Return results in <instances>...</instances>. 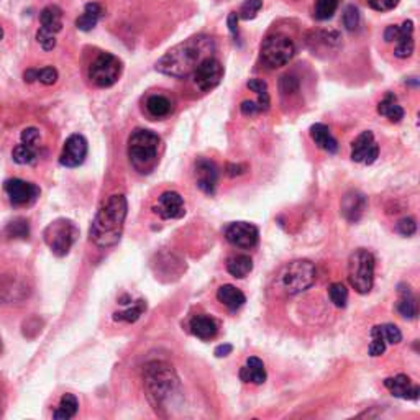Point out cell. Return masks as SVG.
I'll return each instance as SVG.
<instances>
[{
  "label": "cell",
  "instance_id": "49",
  "mask_svg": "<svg viewBox=\"0 0 420 420\" xmlns=\"http://www.w3.org/2000/svg\"><path fill=\"white\" fill-rule=\"evenodd\" d=\"M232 351H233V346L230 343H223V345H218L214 353H216L217 358H225V356L230 355Z\"/></svg>",
  "mask_w": 420,
  "mask_h": 420
},
{
  "label": "cell",
  "instance_id": "22",
  "mask_svg": "<svg viewBox=\"0 0 420 420\" xmlns=\"http://www.w3.org/2000/svg\"><path fill=\"white\" fill-rule=\"evenodd\" d=\"M240 379L243 383H251V384H263L266 381V369H265V363L256 356H250L247 360V363L242 366L240 373Z\"/></svg>",
  "mask_w": 420,
  "mask_h": 420
},
{
  "label": "cell",
  "instance_id": "25",
  "mask_svg": "<svg viewBox=\"0 0 420 420\" xmlns=\"http://www.w3.org/2000/svg\"><path fill=\"white\" fill-rule=\"evenodd\" d=\"M399 304H398V312L404 319L414 320L419 314V307H417V299H415L412 289H410L409 284H399Z\"/></svg>",
  "mask_w": 420,
  "mask_h": 420
},
{
  "label": "cell",
  "instance_id": "37",
  "mask_svg": "<svg viewBox=\"0 0 420 420\" xmlns=\"http://www.w3.org/2000/svg\"><path fill=\"white\" fill-rule=\"evenodd\" d=\"M386 351V339L383 334V327L374 325L371 329V345H369V355L376 358V356H381Z\"/></svg>",
  "mask_w": 420,
  "mask_h": 420
},
{
  "label": "cell",
  "instance_id": "31",
  "mask_svg": "<svg viewBox=\"0 0 420 420\" xmlns=\"http://www.w3.org/2000/svg\"><path fill=\"white\" fill-rule=\"evenodd\" d=\"M77 409H79V402H77V398L74 394H65L60 400V405L53 414V419L56 420H70L77 414Z\"/></svg>",
  "mask_w": 420,
  "mask_h": 420
},
{
  "label": "cell",
  "instance_id": "46",
  "mask_svg": "<svg viewBox=\"0 0 420 420\" xmlns=\"http://www.w3.org/2000/svg\"><path fill=\"white\" fill-rule=\"evenodd\" d=\"M240 110L243 115H250V117L261 114V109H260V105H258L256 100H243L240 105Z\"/></svg>",
  "mask_w": 420,
  "mask_h": 420
},
{
  "label": "cell",
  "instance_id": "39",
  "mask_svg": "<svg viewBox=\"0 0 420 420\" xmlns=\"http://www.w3.org/2000/svg\"><path fill=\"white\" fill-rule=\"evenodd\" d=\"M261 8H263V0H245V2L242 4L240 12H238L237 15L238 18H242V20H253Z\"/></svg>",
  "mask_w": 420,
  "mask_h": 420
},
{
  "label": "cell",
  "instance_id": "26",
  "mask_svg": "<svg viewBox=\"0 0 420 420\" xmlns=\"http://www.w3.org/2000/svg\"><path fill=\"white\" fill-rule=\"evenodd\" d=\"M12 156L18 164H35L40 158V141H22L15 146Z\"/></svg>",
  "mask_w": 420,
  "mask_h": 420
},
{
  "label": "cell",
  "instance_id": "50",
  "mask_svg": "<svg viewBox=\"0 0 420 420\" xmlns=\"http://www.w3.org/2000/svg\"><path fill=\"white\" fill-rule=\"evenodd\" d=\"M4 38V30H2V27H0V40H2Z\"/></svg>",
  "mask_w": 420,
  "mask_h": 420
},
{
  "label": "cell",
  "instance_id": "27",
  "mask_svg": "<svg viewBox=\"0 0 420 420\" xmlns=\"http://www.w3.org/2000/svg\"><path fill=\"white\" fill-rule=\"evenodd\" d=\"M378 114L386 117V119L393 122V124H399V122L404 119V109L399 105L398 97H395L393 92L386 94L384 99L379 102Z\"/></svg>",
  "mask_w": 420,
  "mask_h": 420
},
{
  "label": "cell",
  "instance_id": "3",
  "mask_svg": "<svg viewBox=\"0 0 420 420\" xmlns=\"http://www.w3.org/2000/svg\"><path fill=\"white\" fill-rule=\"evenodd\" d=\"M161 138L155 131L136 129L129 138V158L135 171L150 174L158 164Z\"/></svg>",
  "mask_w": 420,
  "mask_h": 420
},
{
  "label": "cell",
  "instance_id": "42",
  "mask_svg": "<svg viewBox=\"0 0 420 420\" xmlns=\"http://www.w3.org/2000/svg\"><path fill=\"white\" fill-rule=\"evenodd\" d=\"M395 230H398L402 237H412L414 233L417 232V223H415L412 217H404L398 222Z\"/></svg>",
  "mask_w": 420,
  "mask_h": 420
},
{
  "label": "cell",
  "instance_id": "43",
  "mask_svg": "<svg viewBox=\"0 0 420 420\" xmlns=\"http://www.w3.org/2000/svg\"><path fill=\"white\" fill-rule=\"evenodd\" d=\"M381 327H383V334H384L386 343L398 345V343H400V341H402V334H400V330L394 324H386V325H381Z\"/></svg>",
  "mask_w": 420,
  "mask_h": 420
},
{
  "label": "cell",
  "instance_id": "15",
  "mask_svg": "<svg viewBox=\"0 0 420 420\" xmlns=\"http://www.w3.org/2000/svg\"><path fill=\"white\" fill-rule=\"evenodd\" d=\"M87 156V140L82 135H71L65 141L60 155V163L66 168H77L86 161Z\"/></svg>",
  "mask_w": 420,
  "mask_h": 420
},
{
  "label": "cell",
  "instance_id": "38",
  "mask_svg": "<svg viewBox=\"0 0 420 420\" xmlns=\"http://www.w3.org/2000/svg\"><path fill=\"white\" fill-rule=\"evenodd\" d=\"M329 297L334 302V306L343 309V307H346V302H348V289L341 282H334V284L329 286Z\"/></svg>",
  "mask_w": 420,
  "mask_h": 420
},
{
  "label": "cell",
  "instance_id": "36",
  "mask_svg": "<svg viewBox=\"0 0 420 420\" xmlns=\"http://www.w3.org/2000/svg\"><path fill=\"white\" fill-rule=\"evenodd\" d=\"M336 8H339V0H317L314 8V18L324 22L329 20L335 15Z\"/></svg>",
  "mask_w": 420,
  "mask_h": 420
},
{
  "label": "cell",
  "instance_id": "9",
  "mask_svg": "<svg viewBox=\"0 0 420 420\" xmlns=\"http://www.w3.org/2000/svg\"><path fill=\"white\" fill-rule=\"evenodd\" d=\"M40 30L37 41L45 51H51L56 46V33L63 30V12L58 6H48L40 13Z\"/></svg>",
  "mask_w": 420,
  "mask_h": 420
},
{
  "label": "cell",
  "instance_id": "47",
  "mask_svg": "<svg viewBox=\"0 0 420 420\" xmlns=\"http://www.w3.org/2000/svg\"><path fill=\"white\" fill-rule=\"evenodd\" d=\"M227 23H228V30H230L232 37L237 40V38H238V15L235 12H232L230 15H228Z\"/></svg>",
  "mask_w": 420,
  "mask_h": 420
},
{
  "label": "cell",
  "instance_id": "18",
  "mask_svg": "<svg viewBox=\"0 0 420 420\" xmlns=\"http://www.w3.org/2000/svg\"><path fill=\"white\" fill-rule=\"evenodd\" d=\"M384 386L389 389V393L398 399L404 400H417L420 395V388L412 383V379L407 374H398L393 378L384 379Z\"/></svg>",
  "mask_w": 420,
  "mask_h": 420
},
{
  "label": "cell",
  "instance_id": "32",
  "mask_svg": "<svg viewBox=\"0 0 420 420\" xmlns=\"http://www.w3.org/2000/svg\"><path fill=\"white\" fill-rule=\"evenodd\" d=\"M23 77L27 82H41L45 86H53L58 81V71L51 66L43 67V70H28Z\"/></svg>",
  "mask_w": 420,
  "mask_h": 420
},
{
  "label": "cell",
  "instance_id": "11",
  "mask_svg": "<svg viewBox=\"0 0 420 420\" xmlns=\"http://www.w3.org/2000/svg\"><path fill=\"white\" fill-rule=\"evenodd\" d=\"M225 238L233 247L242 248V250H251L260 242V230L253 223L232 222L225 228Z\"/></svg>",
  "mask_w": 420,
  "mask_h": 420
},
{
  "label": "cell",
  "instance_id": "16",
  "mask_svg": "<svg viewBox=\"0 0 420 420\" xmlns=\"http://www.w3.org/2000/svg\"><path fill=\"white\" fill-rule=\"evenodd\" d=\"M155 214H158L164 221H174V218L184 217L185 207L184 199L181 197V194L174 192V190H166L159 195L158 204L153 207Z\"/></svg>",
  "mask_w": 420,
  "mask_h": 420
},
{
  "label": "cell",
  "instance_id": "17",
  "mask_svg": "<svg viewBox=\"0 0 420 420\" xmlns=\"http://www.w3.org/2000/svg\"><path fill=\"white\" fill-rule=\"evenodd\" d=\"M195 181L197 188L207 195H214L218 184V168L214 161L200 158L195 163Z\"/></svg>",
  "mask_w": 420,
  "mask_h": 420
},
{
  "label": "cell",
  "instance_id": "19",
  "mask_svg": "<svg viewBox=\"0 0 420 420\" xmlns=\"http://www.w3.org/2000/svg\"><path fill=\"white\" fill-rule=\"evenodd\" d=\"M366 205H368V199L360 190H350L345 194V197L341 199V214L350 223L360 222V218L363 217Z\"/></svg>",
  "mask_w": 420,
  "mask_h": 420
},
{
  "label": "cell",
  "instance_id": "12",
  "mask_svg": "<svg viewBox=\"0 0 420 420\" xmlns=\"http://www.w3.org/2000/svg\"><path fill=\"white\" fill-rule=\"evenodd\" d=\"M173 376V369L163 363H153L146 369V388L150 391V395H156L161 399L164 393L173 389V384L176 383V378Z\"/></svg>",
  "mask_w": 420,
  "mask_h": 420
},
{
  "label": "cell",
  "instance_id": "24",
  "mask_svg": "<svg viewBox=\"0 0 420 420\" xmlns=\"http://www.w3.org/2000/svg\"><path fill=\"white\" fill-rule=\"evenodd\" d=\"M310 138L314 140V143L319 146L320 150L327 151V153L334 155L339 150V143H336L335 136L330 133V129L324 124H315L310 126L309 130Z\"/></svg>",
  "mask_w": 420,
  "mask_h": 420
},
{
  "label": "cell",
  "instance_id": "4",
  "mask_svg": "<svg viewBox=\"0 0 420 420\" xmlns=\"http://www.w3.org/2000/svg\"><path fill=\"white\" fill-rule=\"evenodd\" d=\"M374 255L365 248L351 253L348 260V282L358 294H368L374 284Z\"/></svg>",
  "mask_w": 420,
  "mask_h": 420
},
{
  "label": "cell",
  "instance_id": "21",
  "mask_svg": "<svg viewBox=\"0 0 420 420\" xmlns=\"http://www.w3.org/2000/svg\"><path fill=\"white\" fill-rule=\"evenodd\" d=\"M189 329L192 332V335L200 340H212L218 334L217 322L205 314L194 315L189 322Z\"/></svg>",
  "mask_w": 420,
  "mask_h": 420
},
{
  "label": "cell",
  "instance_id": "7",
  "mask_svg": "<svg viewBox=\"0 0 420 420\" xmlns=\"http://www.w3.org/2000/svg\"><path fill=\"white\" fill-rule=\"evenodd\" d=\"M296 55V46L289 37L273 33L261 43V60L268 67H282Z\"/></svg>",
  "mask_w": 420,
  "mask_h": 420
},
{
  "label": "cell",
  "instance_id": "5",
  "mask_svg": "<svg viewBox=\"0 0 420 420\" xmlns=\"http://www.w3.org/2000/svg\"><path fill=\"white\" fill-rule=\"evenodd\" d=\"M315 282V266L309 260H296L280 273L281 289L289 296H297Z\"/></svg>",
  "mask_w": 420,
  "mask_h": 420
},
{
  "label": "cell",
  "instance_id": "29",
  "mask_svg": "<svg viewBox=\"0 0 420 420\" xmlns=\"http://www.w3.org/2000/svg\"><path fill=\"white\" fill-rule=\"evenodd\" d=\"M227 271L237 280H243L253 271V260L248 255H235L227 260Z\"/></svg>",
  "mask_w": 420,
  "mask_h": 420
},
{
  "label": "cell",
  "instance_id": "34",
  "mask_svg": "<svg viewBox=\"0 0 420 420\" xmlns=\"http://www.w3.org/2000/svg\"><path fill=\"white\" fill-rule=\"evenodd\" d=\"M146 310V302L145 301H136L131 304L129 309L124 312H115L114 314V320L115 322H126V324H133L140 319L141 315L145 314Z\"/></svg>",
  "mask_w": 420,
  "mask_h": 420
},
{
  "label": "cell",
  "instance_id": "44",
  "mask_svg": "<svg viewBox=\"0 0 420 420\" xmlns=\"http://www.w3.org/2000/svg\"><path fill=\"white\" fill-rule=\"evenodd\" d=\"M280 87L282 94H294V92L299 91V81H297L294 76H282Z\"/></svg>",
  "mask_w": 420,
  "mask_h": 420
},
{
  "label": "cell",
  "instance_id": "28",
  "mask_svg": "<svg viewBox=\"0 0 420 420\" xmlns=\"http://www.w3.org/2000/svg\"><path fill=\"white\" fill-rule=\"evenodd\" d=\"M102 13H104V11H102V7L99 6V4H96V2L87 4V6L84 7V12H82V15L76 20L77 30H81V32L94 30L97 22L100 20Z\"/></svg>",
  "mask_w": 420,
  "mask_h": 420
},
{
  "label": "cell",
  "instance_id": "30",
  "mask_svg": "<svg viewBox=\"0 0 420 420\" xmlns=\"http://www.w3.org/2000/svg\"><path fill=\"white\" fill-rule=\"evenodd\" d=\"M146 110L155 119H166L173 112V102L168 97L155 94L148 97V100H146Z\"/></svg>",
  "mask_w": 420,
  "mask_h": 420
},
{
  "label": "cell",
  "instance_id": "45",
  "mask_svg": "<svg viewBox=\"0 0 420 420\" xmlns=\"http://www.w3.org/2000/svg\"><path fill=\"white\" fill-rule=\"evenodd\" d=\"M399 0H368V6L376 12H389L398 7Z\"/></svg>",
  "mask_w": 420,
  "mask_h": 420
},
{
  "label": "cell",
  "instance_id": "1",
  "mask_svg": "<svg viewBox=\"0 0 420 420\" xmlns=\"http://www.w3.org/2000/svg\"><path fill=\"white\" fill-rule=\"evenodd\" d=\"M214 53H216L214 38L207 35L190 37L161 56L158 63H156V71L161 72V74L184 79V77L192 76L195 67L205 58L214 56Z\"/></svg>",
  "mask_w": 420,
  "mask_h": 420
},
{
  "label": "cell",
  "instance_id": "35",
  "mask_svg": "<svg viewBox=\"0 0 420 420\" xmlns=\"http://www.w3.org/2000/svg\"><path fill=\"white\" fill-rule=\"evenodd\" d=\"M312 35H314V40H309V43H314L312 51H315L319 46H324L325 50H332V48L340 45V35L335 32H317L312 33Z\"/></svg>",
  "mask_w": 420,
  "mask_h": 420
},
{
  "label": "cell",
  "instance_id": "14",
  "mask_svg": "<svg viewBox=\"0 0 420 420\" xmlns=\"http://www.w3.org/2000/svg\"><path fill=\"white\" fill-rule=\"evenodd\" d=\"M379 156V146L376 143L373 131L366 130L358 135V138L351 145V159L355 163L373 164Z\"/></svg>",
  "mask_w": 420,
  "mask_h": 420
},
{
  "label": "cell",
  "instance_id": "2",
  "mask_svg": "<svg viewBox=\"0 0 420 420\" xmlns=\"http://www.w3.org/2000/svg\"><path fill=\"white\" fill-rule=\"evenodd\" d=\"M126 212H129V204H126L125 195H110L92 221L89 230L91 242L104 250L115 247L124 233Z\"/></svg>",
  "mask_w": 420,
  "mask_h": 420
},
{
  "label": "cell",
  "instance_id": "20",
  "mask_svg": "<svg viewBox=\"0 0 420 420\" xmlns=\"http://www.w3.org/2000/svg\"><path fill=\"white\" fill-rule=\"evenodd\" d=\"M395 48L394 55L400 58V60H405V58H410L414 53L415 43H414V22L405 20L402 25L399 27V37L395 38Z\"/></svg>",
  "mask_w": 420,
  "mask_h": 420
},
{
  "label": "cell",
  "instance_id": "48",
  "mask_svg": "<svg viewBox=\"0 0 420 420\" xmlns=\"http://www.w3.org/2000/svg\"><path fill=\"white\" fill-rule=\"evenodd\" d=\"M247 171L245 164H227V174L230 178H235V176H240Z\"/></svg>",
  "mask_w": 420,
  "mask_h": 420
},
{
  "label": "cell",
  "instance_id": "10",
  "mask_svg": "<svg viewBox=\"0 0 420 420\" xmlns=\"http://www.w3.org/2000/svg\"><path fill=\"white\" fill-rule=\"evenodd\" d=\"M194 84L202 92H210L221 84L223 79V66L217 58L209 56L195 67L192 72Z\"/></svg>",
  "mask_w": 420,
  "mask_h": 420
},
{
  "label": "cell",
  "instance_id": "41",
  "mask_svg": "<svg viewBox=\"0 0 420 420\" xmlns=\"http://www.w3.org/2000/svg\"><path fill=\"white\" fill-rule=\"evenodd\" d=\"M8 235L15 238H27L28 233H30V228H28V222L23 221V218H18V221L12 222L7 228Z\"/></svg>",
  "mask_w": 420,
  "mask_h": 420
},
{
  "label": "cell",
  "instance_id": "51",
  "mask_svg": "<svg viewBox=\"0 0 420 420\" xmlns=\"http://www.w3.org/2000/svg\"><path fill=\"white\" fill-rule=\"evenodd\" d=\"M0 351H2V340H0Z\"/></svg>",
  "mask_w": 420,
  "mask_h": 420
},
{
  "label": "cell",
  "instance_id": "8",
  "mask_svg": "<svg viewBox=\"0 0 420 420\" xmlns=\"http://www.w3.org/2000/svg\"><path fill=\"white\" fill-rule=\"evenodd\" d=\"M122 71H124V66H122L119 58L110 55V53H100L89 67V79L97 87L105 89V87H112L120 79Z\"/></svg>",
  "mask_w": 420,
  "mask_h": 420
},
{
  "label": "cell",
  "instance_id": "40",
  "mask_svg": "<svg viewBox=\"0 0 420 420\" xmlns=\"http://www.w3.org/2000/svg\"><path fill=\"white\" fill-rule=\"evenodd\" d=\"M343 25L348 32H355L356 28L360 25V12L358 8L350 6L345 8V13H343Z\"/></svg>",
  "mask_w": 420,
  "mask_h": 420
},
{
  "label": "cell",
  "instance_id": "23",
  "mask_svg": "<svg viewBox=\"0 0 420 420\" xmlns=\"http://www.w3.org/2000/svg\"><path fill=\"white\" fill-rule=\"evenodd\" d=\"M217 299L218 302H222V304L225 306L230 312H237L238 309H242V307L245 306L247 296L235 286L223 284L217 289Z\"/></svg>",
  "mask_w": 420,
  "mask_h": 420
},
{
  "label": "cell",
  "instance_id": "33",
  "mask_svg": "<svg viewBox=\"0 0 420 420\" xmlns=\"http://www.w3.org/2000/svg\"><path fill=\"white\" fill-rule=\"evenodd\" d=\"M247 87L250 89L251 92H255L258 96V105H260L261 112H268L270 110V105H271V99H270V92H268V84L266 81L263 79H250L247 82Z\"/></svg>",
  "mask_w": 420,
  "mask_h": 420
},
{
  "label": "cell",
  "instance_id": "6",
  "mask_svg": "<svg viewBox=\"0 0 420 420\" xmlns=\"http://www.w3.org/2000/svg\"><path fill=\"white\" fill-rule=\"evenodd\" d=\"M77 237H79V230H77L76 223L70 218H56L43 232V238H45L46 245L50 247L53 255L60 258L66 256L71 251Z\"/></svg>",
  "mask_w": 420,
  "mask_h": 420
},
{
  "label": "cell",
  "instance_id": "13",
  "mask_svg": "<svg viewBox=\"0 0 420 420\" xmlns=\"http://www.w3.org/2000/svg\"><path fill=\"white\" fill-rule=\"evenodd\" d=\"M6 194L12 205L15 207H23V205H30L40 197V188L33 183H27L22 179H8L6 185Z\"/></svg>",
  "mask_w": 420,
  "mask_h": 420
}]
</instances>
